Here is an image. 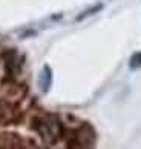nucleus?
I'll return each mask as SVG.
<instances>
[{
    "mask_svg": "<svg viewBox=\"0 0 141 149\" xmlns=\"http://www.w3.org/2000/svg\"><path fill=\"white\" fill-rule=\"evenodd\" d=\"M31 128L48 146H54L62 139H64V123L55 114L40 112L34 115L31 120Z\"/></svg>",
    "mask_w": 141,
    "mask_h": 149,
    "instance_id": "1",
    "label": "nucleus"
},
{
    "mask_svg": "<svg viewBox=\"0 0 141 149\" xmlns=\"http://www.w3.org/2000/svg\"><path fill=\"white\" fill-rule=\"evenodd\" d=\"M23 117V112L20 111L15 102H11L8 98H0V125L9 126L19 123Z\"/></svg>",
    "mask_w": 141,
    "mask_h": 149,
    "instance_id": "2",
    "label": "nucleus"
},
{
    "mask_svg": "<svg viewBox=\"0 0 141 149\" xmlns=\"http://www.w3.org/2000/svg\"><path fill=\"white\" fill-rule=\"evenodd\" d=\"M3 63L8 79H15L21 69V57L15 52V49H8L3 52Z\"/></svg>",
    "mask_w": 141,
    "mask_h": 149,
    "instance_id": "3",
    "label": "nucleus"
},
{
    "mask_svg": "<svg viewBox=\"0 0 141 149\" xmlns=\"http://www.w3.org/2000/svg\"><path fill=\"white\" fill-rule=\"evenodd\" d=\"M141 66V52H137V54H133L132 58H131V68H140Z\"/></svg>",
    "mask_w": 141,
    "mask_h": 149,
    "instance_id": "4",
    "label": "nucleus"
},
{
    "mask_svg": "<svg viewBox=\"0 0 141 149\" xmlns=\"http://www.w3.org/2000/svg\"><path fill=\"white\" fill-rule=\"evenodd\" d=\"M100 8H101V5H97V6H94V8H92V9H89V11H86V13H83V15H81L80 19H83V17H86V15H91L92 13H95V11H98Z\"/></svg>",
    "mask_w": 141,
    "mask_h": 149,
    "instance_id": "5",
    "label": "nucleus"
}]
</instances>
